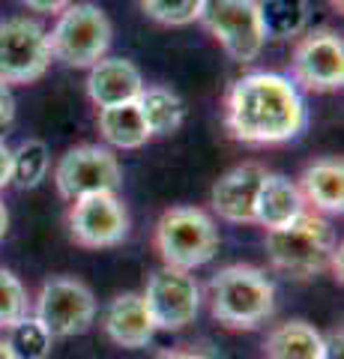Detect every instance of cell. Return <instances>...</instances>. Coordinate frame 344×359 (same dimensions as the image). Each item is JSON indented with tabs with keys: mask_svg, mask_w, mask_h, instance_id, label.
I'll list each match as a JSON object with an SVG mask.
<instances>
[{
	"mask_svg": "<svg viewBox=\"0 0 344 359\" xmlns=\"http://www.w3.org/2000/svg\"><path fill=\"white\" fill-rule=\"evenodd\" d=\"M294 78L315 93L338 90L344 81V42L338 33L317 30L294 51Z\"/></svg>",
	"mask_w": 344,
	"mask_h": 359,
	"instance_id": "7c38bea8",
	"label": "cell"
},
{
	"mask_svg": "<svg viewBox=\"0 0 344 359\" xmlns=\"http://www.w3.org/2000/svg\"><path fill=\"white\" fill-rule=\"evenodd\" d=\"M209 309L231 330H254L275 309V287L258 266H225L209 278Z\"/></svg>",
	"mask_w": 344,
	"mask_h": 359,
	"instance_id": "3957f363",
	"label": "cell"
},
{
	"mask_svg": "<svg viewBox=\"0 0 344 359\" xmlns=\"http://www.w3.org/2000/svg\"><path fill=\"white\" fill-rule=\"evenodd\" d=\"M156 249L165 266L195 269L204 266L219 252V231L213 219L198 207H171L156 224Z\"/></svg>",
	"mask_w": 344,
	"mask_h": 359,
	"instance_id": "277c9868",
	"label": "cell"
},
{
	"mask_svg": "<svg viewBox=\"0 0 344 359\" xmlns=\"http://www.w3.org/2000/svg\"><path fill=\"white\" fill-rule=\"evenodd\" d=\"M6 228H9V212H6L4 204H0V243H4V237H6Z\"/></svg>",
	"mask_w": 344,
	"mask_h": 359,
	"instance_id": "f1b7e54d",
	"label": "cell"
},
{
	"mask_svg": "<svg viewBox=\"0 0 344 359\" xmlns=\"http://www.w3.org/2000/svg\"><path fill=\"white\" fill-rule=\"evenodd\" d=\"M96 318V299L78 278H48L36 297V320L51 339H72L90 330Z\"/></svg>",
	"mask_w": 344,
	"mask_h": 359,
	"instance_id": "8992f818",
	"label": "cell"
},
{
	"mask_svg": "<svg viewBox=\"0 0 344 359\" xmlns=\"http://www.w3.org/2000/svg\"><path fill=\"white\" fill-rule=\"evenodd\" d=\"M266 356L270 359H326V339L312 323L287 320L270 332Z\"/></svg>",
	"mask_w": 344,
	"mask_h": 359,
	"instance_id": "ac0fdd59",
	"label": "cell"
},
{
	"mask_svg": "<svg viewBox=\"0 0 344 359\" xmlns=\"http://www.w3.org/2000/svg\"><path fill=\"white\" fill-rule=\"evenodd\" d=\"M111 45V21L96 4H69L48 33V51L66 66H93Z\"/></svg>",
	"mask_w": 344,
	"mask_h": 359,
	"instance_id": "5b68a950",
	"label": "cell"
},
{
	"mask_svg": "<svg viewBox=\"0 0 344 359\" xmlns=\"http://www.w3.org/2000/svg\"><path fill=\"white\" fill-rule=\"evenodd\" d=\"M266 171L261 165H237L213 186V210L225 222L234 224H252L254 222V201L263 183Z\"/></svg>",
	"mask_w": 344,
	"mask_h": 359,
	"instance_id": "4fadbf2b",
	"label": "cell"
},
{
	"mask_svg": "<svg viewBox=\"0 0 344 359\" xmlns=\"http://www.w3.org/2000/svg\"><path fill=\"white\" fill-rule=\"evenodd\" d=\"M258 15L263 36L291 39L308 25V0H258Z\"/></svg>",
	"mask_w": 344,
	"mask_h": 359,
	"instance_id": "44dd1931",
	"label": "cell"
},
{
	"mask_svg": "<svg viewBox=\"0 0 344 359\" xmlns=\"http://www.w3.org/2000/svg\"><path fill=\"white\" fill-rule=\"evenodd\" d=\"M27 314V290L9 269L0 266V330H9Z\"/></svg>",
	"mask_w": 344,
	"mask_h": 359,
	"instance_id": "d4e9b609",
	"label": "cell"
},
{
	"mask_svg": "<svg viewBox=\"0 0 344 359\" xmlns=\"http://www.w3.org/2000/svg\"><path fill=\"white\" fill-rule=\"evenodd\" d=\"M141 90H144V78L138 66L123 57H102L90 66V75H87V93H90L96 108L135 102Z\"/></svg>",
	"mask_w": 344,
	"mask_h": 359,
	"instance_id": "5bb4252c",
	"label": "cell"
},
{
	"mask_svg": "<svg viewBox=\"0 0 344 359\" xmlns=\"http://www.w3.org/2000/svg\"><path fill=\"white\" fill-rule=\"evenodd\" d=\"M105 332L108 339L126 347V351H138L153 341L156 323H153L147 306H144L141 294H120L111 299V306L105 311Z\"/></svg>",
	"mask_w": 344,
	"mask_h": 359,
	"instance_id": "9a60e30c",
	"label": "cell"
},
{
	"mask_svg": "<svg viewBox=\"0 0 344 359\" xmlns=\"http://www.w3.org/2000/svg\"><path fill=\"white\" fill-rule=\"evenodd\" d=\"M135 102L141 108V117H144V123H147L150 135H171V132H177L183 126V117H186L183 99L177 93H171V90L144 87Z\"/></svg>",
	"mask_w": 344,
	"mask_h": 359,
	"instance_id": "ffe728a7",
	"label": "cell"
},
{
	"mask_svg": "<svg viewBox=\"0 0 344 359\" xmlns=\"http://www.w3.org/2000/svg\"><path fill=\"white\" fill-rule=\"evenodd\" d=\"M69 4H72V0H25L27 9H33V13H46V15H51V13L60 15Z\"/></svg>",
	"mask_w": 344,
	"mask_h": 359,
	"instance_id": "4316f807",
	"label": "cell"
},
{
	"mask_svg": "<svg viewBox=\"0 0 344 359\" xmlns=\"http://www.w3.org/2000/svg\"><path fill=\"white\" fill-rule=\"evenodd\" d=\"M165 359H207L204 353H171V356H165Z\"/></svg>",
	"mask_w": 344,
	"mask_h": 359,
	"instance_id": "f546056e",
	"label": "cell"
},
{
	"mask_svg": "<svg viewBox=\"0 0 344 359\" xmlns=\"http://www.w3.org/2000/svg\"><path fill=\"white\" fill-rule=\"evenodd\" d=\"M48 33L36 21H0V84H30L48 72Z\"/></svg>",
	"mask_w": 344,
	"mask_h": 359,
	"instance_id": "52a82bcc",
	"label": "cell"
},
{
	"mask_svg": "<svg viewBox=\"0 0 344 359\" xmlns=\"http://www.w3.org/2000/svg\"><path fill=\"white\" fill-rule=\"evenodd\" d=\"M99 132H102V138L111 147H120V150H138L153 138L147 123L141 117L138 102L99 108Z\"/></svg>",
	"mask_w": 344,
	"mask_h": 359,
	"instance_id": "d6986e66",
	"label": "cell"
},
{
	"mask_svg": "<svg viewBox=\"0 0 344 359\" xmlns=\"http://www.w3.org/2000/svg\"><path fill=\"white\" fill-rule=\"evenodd\" d=\"M303 201L320 212H341L344 207V165L341 159H317L299 177Z\"/></svg>",
	"mask_w": 344,
	"mask_h": 359,
	"instance_id": "e0dca14e",
	"label": "cell"
},
{
	"mask_svg": "<svg viewBox=\"0 0 344 359\" xmlns=\"http://www.w3.org/2000/svg\"><path fill=\"white\" fill-rule=\"evenodd\" d=\"M51 335L46 332V327L36 318H21L9 327V351H13L15 359H48L51 353Z\"/></svg>",
	"mask_w": 344,
	"mask_h": 359,
	"instance_id": "603a6c76",
	"label": "cell"
},
{
	"mask_svg": "<svg viewBox=\"0 0 344 359\" xmlns=\"http://www.w3.org/2000/svg\"><path fill=\"white\" fill-rule=\"evenodd\" d=\"M138 4L153 21L171 25V27L201 21V13H204V0H138Z\"/></svg>",
	"mask_w": 344,
	"mask_h": 359,
	"instance_id": "cb8c5ba5",
	"label": "cell"
},
{
	"mask_svg": "<svg viewBox=\"0 0 344 359\" xmlns=\"http://www.w3.org/2000/svg\"><path fill=\"white\" fill-rule=\"evenodd\" d=\"M0 359H15L13 351H9V344H6L4 339H0Z\"/></svg>",
	"mask_w": 344,
	"mask_h": 359,
	"instance_id": "4dcf8cb0",
	"label": "cell"
},
{
	"mask_svg": "<svg viewBox=\"0 0 344 359\" xmlns=\"http://www.w3.org/2000/svg\"><path fill=\"white\" fill-rule=\"evenodd\" d=\"M228 129L246 144L294 141L308 123L296 84L275 72H249L228 93Z\"/></svg>",
	"mask_w": 344,
	"mask_h": 359,
	"instance_id": "6da1fadb",
	"label": "cell"
},
{
	"mask_svg": "<svg viewBox=\"0 0 344 359\" xmlns=\"http://www.w3.org/2000/svg\"><path fill=\"white\" fill-rule=\"evenodd\" d=\"M15 120V96L9 84H0V129H6Z\"/></svg>",
	"mask_w": 344,
	"mask_h": 359,
	"instance_id": "484cf974",
	"label": "cell"
},
{
	"mask_svg": "<svg viewBox=\"0 0 344 359\" xmlns=\"http://www.w3.org/2000/svg\"><path fill=\"white\" fill-rule=\"evenodd\" d=\"M9 180H13V150L0 138V189H6Z\"/></svg>",
	"mask_w": 344,
	"mask_h": 359,
	"instance_id": "83f0119b",
	"label": "cell"
},
{
	"mask_svg": "<svg viewBox=\"0 0 344 359\" xmlns=\"http://www.w3.org/2000/svg\"><path fill=\"white\" fill-rule=\"evenodd\" d=\"M141 297L156 330H183L195 320L198 309H201V287H198V282L186 269H174V266L156 269Z\"/></svg>",
	"mask_w": 344,
	"mask_h": 359,
	"instance_id": "8fae6325",
	"label": "cell"
},
{
	"mask_svg": "<svg viewBox=\"0 0 344 359\" xmlns=\"http://www.w3.org/2000/svg\"><path fill=\"white\" fill-rule=\"evenodd\" d=\"M69 233L84 249H111L129 233V212L117 192H93L72 201Z\"/></svg>",
	"mask_w": 344,
	"mask_h": 359,
	"instance_id": "30bf717a",
	"label": "cell"
},
{
	"mask_svg": "<svg viewBox=\"0 0 344 359\" xmlns=\"http://www.w3.org/2000/svg\"><path fill=\"white\" fill-rule=\"evenodd\" d=\"M57 192L66 201L93 195V192H117L123 183L117 156L99 144H81L60 156L57 171H54Z\"/></svg>",
	"mask_w": 344,
	"mask_h": 359,
	"instance_id": "9c48e42d",
	"label": "cell"
},
{
	"mask_svg": "<svg viewBox=\"0 0 344 359\" xmlns=\"http://www.w3.org/2000/svg\"><path fill=\"white\" fill-rule=\"evenodd\" d=\"M266 252L275 266L291 273L294 278H312L326 266L338 269L341 264L336 231L317 212H299L284 228L266 231Z\"/></svg>",
	"mask_w": 344,
	"mask_h": 359,
	"instance_id": "7a4b0ae2",
	"label": "cell"
},
{
	"mask_svg": "<svg viewBox=\"0 0 344 359\" xmlns=\"http://www.w3.org/2000/svg\"><path fill=\"white\" fill-rule=\"evenodd\" d=\"M299 212H305L299 186L282 174H266L258 189V201H254V222L263 224L266 231H275L291 224Z\"/></svg>",
	"mask_w": 344,
	"mask_h": 359,
	"instance_id": "2e32d148",
	"label": "cell"
},
{
	"mask_svg": "<svg viewBox=\"0 0 344 359\" xmlns=\"http://www.w3.org/2000/svg\"><path fill=\"white\" fill-rule=\"evenodd\" d=\"M48 165H51V156L46 141L30 138L25 144H18V150H13V180L9 183H15L18 189H36L46 180Z\"/></svg>",
	"mask_w": 344,
	"mask_h": 359,
	"instance_id": "7402d4cb",
	"label": "cell"
},
{
	"mask_svg": "<svg viewBox=\"0 0 344 359\" xmlns=\"http://www.w3.org/2000/svg\"><path fill=\"white\" fill-rule=\"evenodd\" d=\"M201 21L237 63H252L266 42L258 0H204Z\"/></svg>",
	"mask_w": 344,
	"mask_h": 359,
	"instance_id": "ba28073f",
	"label": "cell"
}]
</instances>
